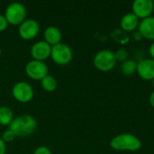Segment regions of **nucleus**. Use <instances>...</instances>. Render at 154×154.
I'll return each instance as SVG.
<instances>
[{"label": "nucleus", "mask_w": 154, "mask_h": 154, "mask_svg": "<svg viewBox=\"0 0 154 154\" xmlns=\"http://www.w3.org/2000/svg\"><path fill=\"white\" fill-rule=\"evenodd\" d=\"M37 128V121L31 115H21L14 118L9 129L18 137H26L34 133Z\"/></svg>", "instance_id": "1"}, {"label": "nucleus", "mask_w": 154, "mask_h": 154, "mask_svg": "<svg viewBox=\"0 0 154 154\" xmlns=\"http://www.w3.org/2000/svg\"><path fill=\"white\" fill-rule=\"evenodd\" d=\"M110 147L115 151L137 152L142 148V141L133 134H121L110 141Z\"/></svg>", "instance_id": "2"}, {"label": "nucleus", "mask_w": 154, "mask_h": 154, "mask_svg": "<svg viewBox=\"0 0 154 154\" xmlns=\"http://www.w3.org/2000/svg\"><path fill=\"white\" fill-rule=\"evenodd\" d=\"M116 62L115 52L107 49L97 51L93 58V64L95 68L102 72H107L113 69Z\"/></svg>", "instance_id": "3"}, {"label": "nucleus", "mask_w": 154, "mask_h": 154, "mask_svg": "<svg viewBox=\"0 0 154 154\" xmlns=\"http://www.w3.org/2000/svg\"><path fill=\"white\" fill-rule=\"evenodd\" d=\"M26 8L19 2H13L9 4L5 10V17L11 25H20L26 19Z\"/></svg>", "instance_id": "4"}, {"label": "nucleus", "mask_w": 154, "mask_h": 154, "mask_svg": "<svg viewBox=\"0 0 154 154\" xmlns=\"http://www.w3.org/2000/svg\"><path fill=\"white\" fill-rule=\"evenodd\" d=\"M51 58L57 65L65 66L72 60L73 51L68 44L60 42L51 47Z\"/></svg>", "instance_id": "5"}, {"label": "nucleus", "mask_w": 154, "mask_h": 154, "mask_svg": "<svg viewBox=\"0 0 154 154\" xmlns=\"http://www.w3.org/2000/svg\"><path fill=\"white\" fill-rule=\"evenodd\" d=\"M12 96L19 103H29L34 97V90L26 81H18L12 88Z\"/></svg>", "instance_id": "6"}, {"label": "nucleus", "mask_w": 154, "mask_h": 154, "mask_svg": "<svg viewBox=\"0 0 154 154\" xmlns=\"http://www.w3.org/2000/svg\"><path fill=\"white\" fill-rule=\"evenodd\" d=\"M24 70L26 75L30 79L41 81L43 78H45L48 75L49 69L44 61L32 60L29 62H27Z\"/></svg>", "instance_id": "7"}, {"label": "nucleus", "mask_w": 154, "mask_h": 154, "mask_svg": "<svg viewBox=\"0 0 154 154\" xmlns=\"http://www.w3.org/2000/svg\"><path fill=\"white\" fill-rule=\"evenodd\" d=\"M40 32V24L35 19H25L18 26V34L24 41L34 39Z\"/></svg>", "instance_id": "8"}, {"label": "nucleus", "mask_w": 154, "mask_h": 154, "mask_svg": "<svg viewBox=\"0 0 154 154\" xmlns=\"http://www.w3.org/2000/svg\"><path fill=\"white\" fill-rule=\"evenodd\" d=\"M132 13L139 19H145L152 16L154 11L152 0H135L132 5Z\"/></svg>", "instance_id": "9"}, {"label": "nucleus", "mask_w": 154, "mask_h": 154, "mask_svg": "<svg viewBox=\"0 0 154 154\" xmlns=\"http://www.w3.org/2000/svg\"><path fill=\"white\" fill-rule=\"evenodd\" d=\"M51 46L45 41H38L31 48V56L32 60L44 61L51 57Z\"/></svg>", "instance_id": "10"}, {"label": "nucleus", "mask_w": 154, "mask_h": 154, "mask_svg": "<svg viewBox=\"0 0 154 154\" xmlns=\"http://www.w3.org/2000/svg\"><path fill=\"white\" fill-rule=\"evenodd\" d=\"M136 73L143 80L154 79V60L152 58L143 59L137 63Z\"/></svg>", "instance_id": "11"}, {"label": "nucleus", "mask_w": 154, "mask_h": 154, "mask_svg": "<svg viewBox=\"0 0 154 154\" xmlns=\"http://www.w3.org/2000/svg\"><path fill=\"white\" fill-rule=\"evenodd\" d=\"M138 32L143 38L154 42V16H150L141 20Z\"/></svg>", "instance_id": "12"}, {"label": "nucleus", "mask_w": 154, "mask_h": 154, "mask_svg": "<svg viewBox=\"0 0 154 154\" xmlns=\"http://www.w3.org/2000/svg\"><path fill=\"white\" fill-rule=\"evenodd\" d=\"M43 37H44L43 41H45L48 44H50L52 47L61 42L62 35H61V32L58 27L51 25L46 27V29L44 30Z\"/></svg>", "instance_id": "13"}, {"label": "nucleus", "mask_w": 154, "mask_h": 154, "mask_svg": "<svg viewBox=\"0 0 154 154\" xmlns=\"http://www.w3.org/2000/svg\"><path fill=\"white\" fill-rule=\"evenodd\" d=\"M140 19L133 13H127L120 20V26L125 32H134L138 28Z\"/></svg>", "instance_id": "14"}, {"label": "nucleus", "mask_w": 154, "mask_h": 154, "mask_svg": "<svg viewBox=\"0 0 154 154\" xmlns=\"http://www.w3.org/2000/svg\"><path fill=\"white\" fill-rule=\"evenodd\" d=\"M14 113L13 110L7 106H0V125L2 126H9L14 120Z\"/></svg>", "instance_id": "15"}, {"label": "nucleus", "mask_w": 154, "mask_h": 154, "mask_svg": "<svg viewBox=\"0 0 154 154\" xmlns=\"http://www.w3.org/2000/svg\"><path fill=\"white\" fill-rule=\"evenodd\" d=\"M41 86L43 90L46 92H53L56 90L58 87V82L57 79L53 76L47 75L45 78H43L41 80Z\"/></svg>", "instance_id": "16"}, {"label": "nucleus", "mask_w": 154, "mask_h": 154, "mask_svg": "<svg viewBox=\"0 0 154 154\" xmlns=\"http://www.w3.org/2000/svg\"><path fill=\"white\" fill-rule=\"evenodd\" d=\"M137 62L134 60H127L121 64V72L125 76H131L136 72Z\"/></svg>", "instance_id": "17"}, {"label": "nucleus", "mask_w": 154, "mask_h": 154, "mask_svg": "<svg viewBox=\"0 0 154 154\" xmlns=\"http://www.w3.org/2000/svg\"><path fill=\"white\" fill-rule=\"evenodd\" d=\"M115 56H116V61H121L123 63L124 61L128 60L129 53H128V51L125 49H118L115 52Z\"/></svg>", "instance_id": "18"}, {"label": "nucleus", "mask_w": 154, "mask_h": 154, "mask_svg": "<svg viewBox=\"0 0 154 154\" xmlns=\"http://www.w3.org/2000/svg\"><path fill=\"white\" fill-rule=\"evenodd\" d=\"M15 134L10 130V129H7V130H5V131H4L3 132V134H2V135H1V138H2V140L6 143H11V142H13L14 139H15Z\"/></svg>", "instance_id": "19"}, {"label": "nucleus", "mask_w": 154, "mask_h": 154, "mask_svg": "<svg viewBox=\"0 0 154 154\" xmlns=\"http://www.w3.org/2000/svg\"><path fill=\"white\" fill-rule=\"evenodd\" d=\"M33 154H52L51 153V151L46 147V146H39L37 147L34 152H33Z\"/></svg>", "instance_id": "20"}, {"label": "nucleus", "mask_w": 154, "mask_h": 154, "mask_svg": "<svg viewBox=\"0 0 154 154\" xmlns=\"http://www.w3.org/2000/svg\"><path fill=\"white\" fill-rule=\"evenodd\" d=\"M8 23L4 14H0V32H5L7 29Z\"/></svg>", "instance_id": "21"}, {"label": "nucleus", "mask_w": 154, "mask_h": 154, "mask_svg": "<svg viewBox=\"0 0 154 154\" xmlns=\"http://www.w3.org/2000/svg\"><path fill=\"white\" fill-rule=\"evenodd\" d=\"M6 152V144L0 137V154H5Z\"/></svg>", "instance_id": "22"}, {"label": "nucleus", "mask_w": 154, "mask_h": 154, "mask_svg": "<svg viewBox=\"0 0 154 154\" xmlns=\"http://www.w3.org/2000/svg\"><path fill=\"white\" fill-rule=\"evenodd\" d=\"M149 53H150V56L152 57V59L154 60V42L150 45V48H149Z\"/></svg>", "instance_id": "23"}, {"label": "nucleus", "mask_w": 154, "mask_h": 154, "mask_svg": "<svg viewBox=\"0 0 154 154\" xmlns=\"http://www.w3.org/2000/svg\"><path fill=\"white\" fill-rule=\"evenodd\" d=\"M150 104H151V106H152L154 108V90L151 93V96H150Z\"/></svg>", "instance_id": "24"}, {"label": "nucleus", "mask_w": 154, "mask_h": 154, "mask_svg": "<svg viewBox=\"0 0 154 154\" xmlns=\"http://www.w3.org/2000/svg\"><path fill=\"white\" fill-rule=\"evenodd\" d=\"M1 55H2V49L0 48V57H1Z\"/></svg>", "instance_id": "25"}, {"label": "nucleus", "mask_w": 154, "mask_h": 154, "mask_svg": "<svg viewBox=\"0 0 154 154\" xmlns=\"http://www.w3.org/2000/svg\"><path fill=\"white\" fill-rule=\"evenodd\" d=\"M152 86L154 87V79H153V80H152Z\"/></svg>", "instance_id": "26"}]
</instances>
